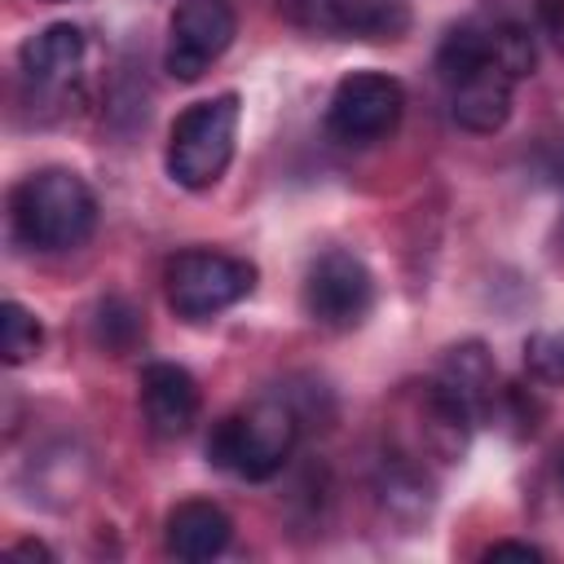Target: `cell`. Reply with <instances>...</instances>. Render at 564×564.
<instances>
[{"label": "cell", "instance_id": "ffe728a7", "mask_svg": "<svg viewBox=\"0 0 564 564\" xmlns=\"http://www.w3.org/2000/svg\"><path fill=\"white\" fill-rule=\"evenodd\" d=\"M560 476H564V463H560Z\"/></svg>", "mask_w": 564, "mask_h": 564}, {"label": "cell", "instance_id": "277c9868", "mask_svg": "<svg viewBox=\"0 0 564 564\" xmlns=\"http://www.w3.org/2000/svg\"><path fill=\"white\" fill-rule=\"evenodd\" d=\"M238 115H242L238 93L194 101L176 115L163 163L181 189H212L225 176L234 159V141H238Z\"/></svg>", "mask_w": 564, "mask_h": 564}, {"label": "cell", "instance_id": "7c38bea8", "mask_svg": "<svg viewBox=\"0 0 564 564\" xmlns=\"http://www.w3.org/2000/svg\"><path fill=\"white\" fill-rule=\"evenodd\" d=\"M229 538H234V520L207 498H185L163 520V546L185 564L216 560L229 546Z\"/></svg>", "mask_w": 564, "mask_h": 564}, {"label": "cell", "instance_id": "d6986e66", "mask_svg": "<svg viewBox=\"0 0 564 564\" xmlns=\"http://www.w3.org/2000/svg\"><path fill=\"white\" fill-rule=\"evenodd\" d=\"M9 551H13V555H40V560H53V551H48L44 542H31V538H26V542H13Z\"/></svg>", "mask_w": 564, "mask_h": 564}, {"label": "cell", "instance_id": "9c48e42d", "mask_svg": "<svg viewBox=\"0 0 564 564\" xmlns=\"http://www.w3.org/2000/svg\"><path fill=\"white\" fill-rule=\"evenodd\" d=\"M278 9L330 40H397L410 26V0H278Z\"/></svg>", "mask_w": 564, "mask_h": 564}, {"label": "cell", "instance_id": "8992f818", "mask_svg": "<svg viewBox=\"0 0 564 564\" xmlns=\"http://www.w3.org/2000/svg\"><path fill=\"white\" fill-rule=\"evenodd\" d=\"M405 115V88L383 70H352L335 84L326 106V132L339 145L366 150L397 132Z\"/></svg>", "mask_w": 564, "mask_h": 564}, {"label": "cell", "instance_id": "3957f363", "mask_svg": "<svg viewBox=\"0 0 564 564\" xmlns=\"http://www.w3.org/2000/svg\"><path fill=\"white\" fill-rule=\"evenodd\" d=\"M300 436V414L282 397H260L234 414H225L207 436L212 467L238 480H269L286 467Z\"/></svg>", "mask_w": 564, "mask_h": 564}, {"label": "cell", "instance_id": "5b68a950", "mask_svg": "<svg viewBox=\"0 0 564 564\" xmlns=\"http://www.w3.org/2000/svg\"><path fill=\"white\" fill-rule=\"evenodd\" d=\"M256 291V264L225 251H181L163 269V295L176 317L203 322Z\"/></svg>", "mask_w": 564, "mask_h": 564}, {"label": "cell", "instance_id": "30bf717a", "mask_svg": "<svg viewBox=\"0 0 564 564\" xmlns=\"http://www.w3.org/2000/svg\"><path fill=\"white\" fill-rule=\"evenodd\" d=\"M84 31L70 26V22H53L44 26L40 35H31L18 53V70H22V84L35 93V97H66L75 84H79V70H84Z\"/></svg>", "mask_w": 564, "mask_h": 564}, {"label": "cell", "instance_id": "e0dca14e", "mask_svg": "<svg viewBox=\"0 0 564 564\" xmlns=\"http://www.w3.org/2000/svg\"><path fill=\"white\" fill-rule=\"evenodd\" d=\"M137 335H141V317H137V308H128L123 300H106V304L97 308V339H101L106 348L123 352V348H132Z\"/></svg>", "mask_w": 564, "mask_h": 564}, {"label": "cell", "instance_id": "2e32d148", "mask_svg": "<svg viewBox=\"0 0 564 564\" xmlns=\"http://www.w3.org/2000/svg\"><path fill=\"white\" fill-rule=\"evenodd\" d=\"M524 366L542 383H564V330H538L524 339Z\"/></svg>", "mask_w": 564, "mask_h": 564}, {"label": "cell", "instance_id": "7a4b0ae2", "mask_svg": "<svg viewBox=\"0 0 564 564\" xmlns=\"http://www.w3.org/2000/svg\"><path fill=\"white\" fill-rule=\"evenodd\" d=\"M13 238L31 251H75L97 229V198L70 167H40L9 194Z\"/></svg>", "mask_w": 564, "mask_h": 564}, {"label": "cell", "instance_id": "9a60e30c", "mask_svg": "<svg viewBox=\"0 0 564 564\" xmlns=\"http://www.w3.org/2000/svg\"><path fill=\"white\" fill-rule=\"evenodd\" d=\"M40 344H44V326L35 322V313L22 308L18 300H4V308H0V352H4V361L22 366L40 352Z\"/></svg>", "mask_w": 564, "mask_h": 564}, {"label": "cell", "instance_id": "8fae6325", "mask_svg": "<svg viewBox=\"0 0 564 564\" xmlns=\"http://www.w3.org/2000/svg\"><path fill=\"white\" fill-rule=\"evenodd\" d=\"M141 414L154 436H185L198 419V383L185 366L150 361L141 370Z\"/></svg>", "mask_w": 564, "mask_h": 564}, {"label": "cell", "instance_id": "ba28073f", "mask_svg": "<svg viewBox=\"0 0 564 564\" xmlns=\"http://www.w3.org/2000/svg\"><path fill=\"white\" fill-rule=\"evenodd\" d=\"M238 35V13L229 0H181L167 26L163 66L172 79L194 84Z\"/></svg>", "mask_w": 564, "mask_h": 564}, {"label": "cell", "instance_id": "5bb4252c", "mask_svg": "<svg viewBox=\"0 0 564 564\" xmlns=\"http://www.w3.org/2000/svg\"><path fill=\"white\" fill-rule=\"evenodd\" d=\"M476 419L485 414V405H489V392H494V361H489V352H485V344H476V339H467V344H454L449 352H445V361H441V375H436Z\"/></svg>", "mask_w": 564, "mask_h": 564}, {"label": "cell", "instance_id": "4fadbf2b", "mask_svg": "<svg viewBox=\"0 0 564 564\" xmlns=\"http://www.w3.org/2000/svg\"><path fill=\"white\" fill-rule=\"evenodd\" d=\"M375 494H379V502L388 507V516H397V520H405V524H414V520H423V516L432 511V480H427L423 467H419L414 458H405V454H388V458L379 463V471H375Z\"/></svg>", "mask_w": 564, "mask_h": 564}, {"label": "cell", "instance_id": "6da1fadb", "mask_svg": "<svg viewBox=\"0 0 564 564\" xmlns=\"http://www.w3.org/2000/svg\"><path fill=\"white\" fill-rule=\"evenodd\" d=\"M533 35L502 22L449 26L436 48V75L449 93V115L467 132H498L511 119V88L533 70Z\"/></svg>", "mask_w": 564, "mask_h": 564}, {"label": "cell", "instance_id": "ac0fdd59", "mask_svg": "<svg viewBox=\"0 0 564 564\" xmlns=\"http://www.w3.org/2000/svg\"><path fill=\"white\" fill-rule=\"evenodd\" d=\"M507 555H516V560H542V551L533 542H494L485 551V560H507Z\"/></svg>", "mask_w": 564, "mask_h": 564}, {"label": "cell", "instance_id": "52a82bcc", "mask_svg": "<svg viewBox=\"0 0 564 564\" xmlns=\"http://www.w3.org/2000/svg\"><path fill=\"white\" fill-rule=\"evenodd\" d=\"M304 313L326 330H357L375 308V278L352 251H322L300 286Z\"/></svg>", "mask_w": 564, "mask_h": 564}]
</instances>
